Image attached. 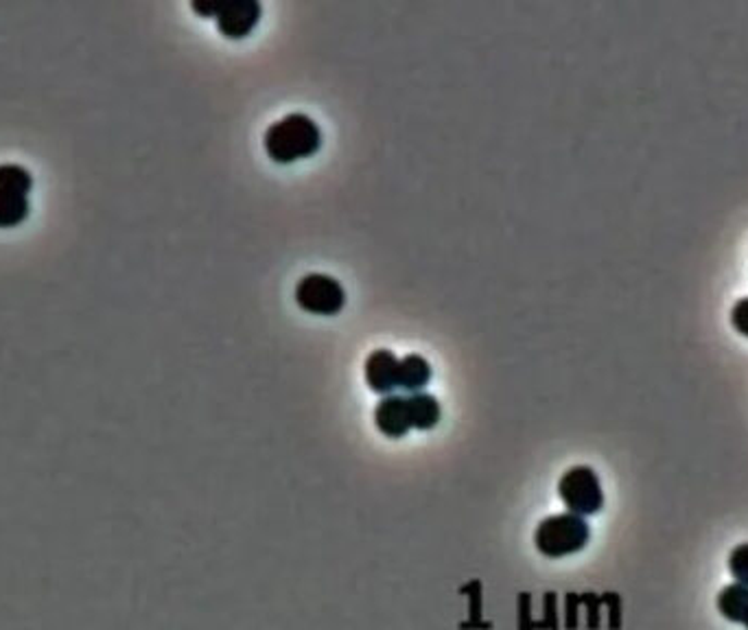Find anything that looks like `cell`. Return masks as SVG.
<instances>
[{"label": "cell", "mask_w": 748, "mask_h": 630, "mask_svg": "<svg viewBox=\"0 0 748 630\" xmlns=\"http://www.w3.org/2000/svg\"><path fill=\"white\" fill-rule=\"evenodd\" d=\"M263 147L274 162L290 164L314 156L322 147V129L309 114L290 112L266 129Z\"/></svg>", "instance_id": "cell-1"}, {"label": "cell", "mask_w": 748, "mask_h": 630, "mask_svg": "<svg viewBox=\"0 0 748 630\" xmlns=\"http://www.w3.org/2000/svg\"><path fill=\"white\" fill-rule=\"evenodd\" d=\"M193 12L217 18L219 32L228 40H241L261 23L263 8L259 0H193Z\"/></svg>", "instance_id": "cell-2"}, {"label": "cell", "mask_w": 748, "mask_h": 630, "mask_svg": "<svg viewBox=\"0 0 748 630\" xmlns=\"http://www.w3.org/2000/svg\"><path fill=\"white\" fill-rule=\"evenodd\" d=\"M591 530L585 517L574 512L552 515L537 530V547L552 558L580 552L589 543Z\"/></svg>", "instance_id": "cell-3"}, {"label": "cell", "mask_w": 748, "mask_h": 630, "mask_svg": "<svg viewBox=\"0 0 748 630\" xmlns=\"http://www.w3.org/2000/svg\"><path fill=\"white\" fill-rule=\"evenodd\" d=\"M559 495L569 512L587 517L604 506V493L598 473L591 467H572L559 482Z\"/></svg>", "instance_id": "cell-4"}, {"label": "cell", "mask_w": 748, "mask_h": 630, "mask_svg": "<svg viewBox=\"0 0 748 630\" xmlns=\"http://www.w3.org/2000/svg\"><path fill=\"white\" fill-rule=\"evenodd\" d=\"M296 302L301 309L316 313V316H335L346 305V289L344 285L322 272L305 274L294 289Z\"/></svg>", "instance_id": "cell-5"}, {"label": "cell", "mask_w": 748, "mask_h": 630, "mask_svg": "<svg viewBox=\"0 0 748 630\" xmlns=\"http://www.w3.org/2000/svg\"><path fill=\"white\" fill-rule=\"evenodd\" d=\"M364 376L372 392L392 394L398 387V357L388 348H377L366 357Z\"/></svg>", "instance_id": "cell-6"}, {"label": "cell", "mask_w": 748, "mask_h": 630, "mask_svg": "<svg viewBox=\"0 0 748 630\" xmlns=\"http://www.w3.org/2000/svg\"><path fill=\"white\" fill-rule=\"evenodd\" d=\"M375 423L390 438H401L409 430H414L407 396H398V394L383 396L375 409Z\"/></svg>", "instance_id": "cell-7"}, {"label": "cell", "mask_w": 748, "mask_h": 630, "mask_svg": "<svg viewBox=\"0 0 748 630\" xmlns=\"http://www.w3.org/2000/svg\"><path fill=\"white\" fill-rule=\"evenodd\" d=\"M431 381V363L418 355H405L398 359V387L407 390L409 394L422 392V387Z\"/></svg>", "instance_id": "cell-8"}, {"label": "cell", "mask_w": 748, "mask_h": 630, "mask_svg": "<svg viewBox=\"0 0 748 630\" xmlns=\"http://www.w3.org/2000/svg\"><path fill=\"white\" fill-rule=\"evenodd\" d=\"M718 610L724 619L741 623L748 610V584L731 582L718 593Z\"/></svg>", "instance_id": "cell-9"}, {"label": "cell", "mask_w": 748, "mask_h": 630, "mask_svg": "<svg viewBox=\"0 0 748 630\" xmlns=\"http://www.w3.org/2000/svg\"><path fill=\"white\" fill-rule=\"evenodd\" d=\"M409 403V416L414 430H431L440 420V403L429 392H416L407 396Z\"/></svg>", "instance_id": "cell-10"}, {"label": "cell", "mask_w": 748, "mask_h": 630, "mask_svg": "<svg viewBox=\"0 0 748 630\" xmlns=\"http://www.w3.org/2000/svg\"><path fill=\"white\" fill-rule=\"evenodd\" d=\"M29 195L0 193V228H12L29 218Z\"/></svg>", "instance_id": "cell-11"}, {"label": "cell", "mask_w": 748, "mask_h": 630, "mask_svg": "<svg viewBox=\"0 0 748 630\" xmlns=\"http://www.w3.org/2000/svg\"><path fill=\"white\" fill-rule=\"evenodd\" d=\"M34 186L32 173L21 164H0V193H19L29 195Z\"/></svg>", "instance_id": "cell-12"}, {"label": "cell", "mask_w": 748, "mask_h": 630, "mask_svg": "<svg viewBox=\"0 0 748 630\" xmlns=\"http://www.w3.org/2000/svg\"><path fill=\"white\" fill-rule=\"evenodd\" d=\"M728 571L735 578V582L748 584V543L737 545L728 554Z\"/></svg>", "instance_id": "cell-13"}, {"label": "cell", "mask_w": 748, "mask_h": 630, "mask_svg": "<svg viewBox=\"0 0 748 630\" xmlns=\"http://www.w3.org/2000/svg\"><path fill=\"white\" fill-rule=\"evenodd\" d=\"M731 324L737 333L748 337V298H739L731 309Z\"/></svg>", "instance_id": "cell-14"}, {"label": "cell", "mask_w": 748, "mask_h": 630, "mask_svg": "<svg viewBox=\"0 0 748 630\" xmlns=\"http://www.w3.org/2000/svg\"><path fill=\"white\" fill-rule=\"evenodd\" d=\"M741 623H744V628L748 630V610H746V617H744V621H741Z\"/></svg>", "instance_id": "cell-15"}]
</instances>
